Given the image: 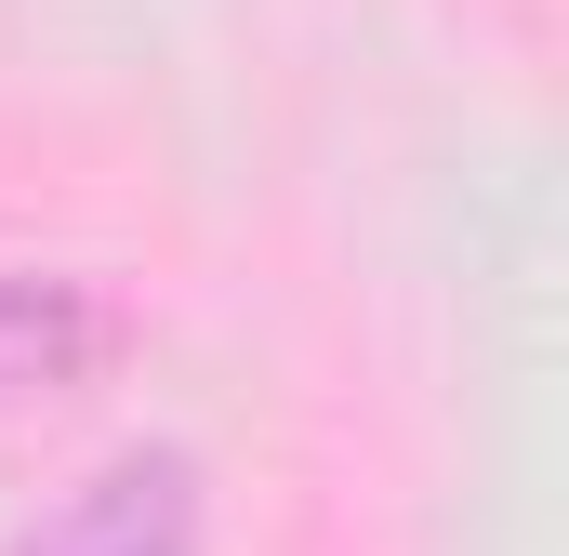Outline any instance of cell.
<instances>
[{"label":"cell","instance_id":"cell-1","mask_svg":"<svg viewBox=\"0 0 569 556\" xmlns=\"http://www.w3.org/2000/svg\"><path fill=\"white\" fill-rule=\"evenodd\" d=\"M186 544H199L186 477L133 450V464H107V477H93V490H80V504H67V517H53L27 556H186Z\"/></svg>","mask_w":569,"mask_h":556}]
</instances>
